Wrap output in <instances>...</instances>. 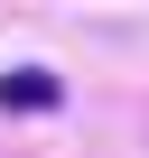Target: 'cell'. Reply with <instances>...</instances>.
<instances>
[{
	"mask_svg": "<svg viewBox=\"0 0 149 158\" xmlns=\"http://www.w3.org/2000/svg\"><path fill=\"white\" fill-rule=\"evenodd\" d=\"M56 93L65 84H56L47 65H10V74H0V102H10V112H56Z\"/></svg>",
	"mask_w": 149,
	"mask_h": 158,
	"instance_id": "1",
	"label": "cell"
}]
</instances>
